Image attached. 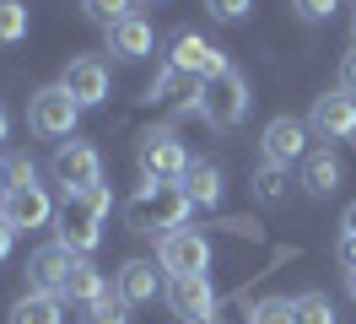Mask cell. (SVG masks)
<instances>
[{"mask_svg": "<svg viewBox=\"0 0 356 324\" xmlns=\"http://www.w3.org/2000/svg\"><path fill=\"white\" fill-rule=\"evenodd\" d=\"M189 211H195V200H189L184 184H152V178L124 200V222H130L135 233H162V238L178 233Z\"/></svg>", "mask_w": 356, "mask_h": 324, "instance_id": "1", "label": "cell"}, {"mask_svg": "<svg viewBox=\"0 0 356 324\" xmlns=\"http://www.w3.org/2000/svg\"><path fill=\"white\" fill-rule=\"evenodd\" d=\"M113 194L97 184V190H81V194H65V206H60V227H54V243H65L70 254H92L97 243H103V216H108Z\"/></svg>", "mask_w": 356, "mask_h": 324, "instance_id": "2", "label": "cell"}, {"mask_svg": "<svg viewBox=\"0 0 356 324\" xmlns=\"http://www.w3.org/2000/svg\"><path fill=\"white\" fill-rule=\"evenodd\" d=\"M248 103H254V98H248V82L227 65L216 82H205V92H200V119L211 130H238L248 119Z\"/></svg>", "mask_w": 356, "mask_h": 324, "instance_id": "3", "label": "cell"}, {"mask_svg": "<svg viewBox=\"0 0 356 324\" xmlns=\"http://www.w3.org/2000/svg\"><path fill=\"white\" fill-rule=\"evenodd\" d=\"M135 157H140V178H152V184H173V178L189 173V151L178 141V130H168V125L146 130L140 146H135Z\"/></svg>", "mask_w": 356, "mask_h": 324, "instance_id": "4", "label": "cell"}, {"mask_svg": "<svg viewBox=\"0 0 356 324\" xmlns=\"http://www.w3.org/2000/svg\"><path fill=\"white\" fill-rule=\"evenodd\" d=\"M76 119H81V103L60 82L38 86L33 103H27V125H33V135H44V141H65L70 130H76Z\"/></svg>", "mask_w": 356, "mask_h": 324, "instance_id": "5", "label": "cell"}, {"mask_svg": "<svg viewBox=\"0 0 356 324\" xmlns=\"http://www.w3.org/2000/svg\"><path fill=\"white\" fill-rule=\"evenodd\" d=\"M49 173H54V184H60L65 194L97 190V184H103V151L92 146V141H65V146L54 151Z\"/></svg>", "mask_w": 356, "mask_h": 324, "instance_id": "6", "label": "cell"}, {"mask_svg": "<svg viewBox=\"0 0 356 324\" xmlns=\"http://www.w3.org/2000/svg\"><path fill=\"white\" fill-rule=\"evenodd\" d=\"M156 265L168 270V276H205L211 270V238L200 227H178L156 243Z\"/></svg>", "mask_w": 356, "mask_h": 324, "instance_id": "7", "label": "cell"}, {"mask_svg": "<svg viewBox=\"0 0 356 324\" xmlns=\"http://www.w3.org/2000/svg\"><path fill=\"white\" fill-rule=\"evenodd\" d=\"M162 298H168V308H173V319H184V324H211L216 308H222L216 286H211L205 276H168Z\"/></svg>", "mask_w": 356, "mask_h": 324, "instance_id": "8", "label": "cell"}, {"mask_svg": "<svg viewBox=\"0 0 356 324\" xmlns=\"http://www.w3.org/2000/svg\"><path fill=\"white\" fill-rule=\"evenodd\" d=\"M168 65L200 76V82H216V76L227 70V54L211 38H200V33H173V43H168Z\"/></svg>", "mask_w": 356, "mask_h": 324, "instance_id": "9", "label": "cell"}, {"mask_svg": "<svg viewBox=\"0 0 356 324\" xmlns=\"http://www.w3.org/2000/svg\"><path fill=\"white\" fill-rule=\"evenodd\" d=\"M308 130H313V135H324V141H356V98L346 92V86L313 98Z\"/></svg>", "mask_w": 356, "mask_h": 324, "instance_id": "10", "label": "cell"}, {"mask_svg": "<svg viewBox=\"0 0 356 324\" xmlns=\"http://www.w3.org/2000/svg\"><path fill=\"white\" fill-rule=\"evenodd\" d=\"M308 135H313V130L302 125V119L281 114V119H270V125H265L259 151H265V162H275V168H291V162H302V157H308Z\"/></svg>", "mask_w": 356, "mask_h": 324, "instance_id": "11", "label": "cell"}, {"mask_svg": "<svg viewBox=\"0 0 356 324\" xmlns=\"http://www.w3.org/2000/svg\"><path fill=\"white\" fill-rule=\"evenodd\" d=\"M76 259H81V254H70L65 243H44L38 254L27 259V292H49V298H60Z\"/></svg>", "mask_w": 356, "mask_h": 324, "instance_id": "12", "label": "cell"}, {"mask_svg": "<svg viewBox=\"0 0 356 324\" xmlns=\"http://www.w3.org/2000/svg\"><path fill=\"white\" fill-rule=\"evenodd\" d=\"M60 86H65V92H70L81 108H97L103 98H108V65L97 60V54H76V60L65 65Z\"/></svg>", "mask_w": 356, "mask_h": 324, "instance_id": "13", "label": "cell"}, {"mask_svg": "<svg viewBox=\"0 0 356 324\" xmlns=\"http://www.w3.org/2000/svg\"><path fill=\"white\" fill-rule=\"evenodd\" d=\"M0 216L17 227V233H33V227H49V216H54V200H49L44 184H27V190H11L0 200Z\"/></svg>", "mask_w": 356, "mask_h": 324, "instance_id": "14", "label": "cell"}, {"mask_svg": "<svg viewBox=\"0 0 356 324\" xmlns=\"http://www.w3.org/2000/svg\"><path fill=\"white\" fill-rule=\"evenodd\" d=\"M200 92H205L200 76H189V70H173V65H162V70H156V82L146 86V98H152V103L184 108V114H189V108L200 114Z\"/></svg>", "mask_w": 356, "mask_h": 324, "instance_id": "15", "label": "cell"}, {"mask_svg": "<svg viewBox=\"0 0 356 324\" xmlns=\"http://www.w3.org/2000/svg\"><path fill=\"white\" fill-rule=\"evenodd\" d=\"M156 286H168L162 270H156L152 259H130V265H119V276H113V298L124 302V308H140V302L156 298Z\"/></svg>", "mask_w": 356, "mask_h": 324, "instance_id": "16", "label": "cell"}, {"mask_svg": "<svg viewBox=\"0 0 356 324\" xmlns=\"http://www.w3.org/2000/svg\"><path fill=\"white\" fill-rule=\"evenodd\" d=\"M103 38H108L113 60H146L152 43H156V33H152V22H146V17H124V22H113Z\"/></svg>", "mask_w": 356, "mask_h": 324, "instance_id": "17", "label": "cell"}, {"mask_svg": "<svg viewBox=\"0 0 356 324\" xmlns=\"http://www.w3.org/2000/svg\"><path fill=\"white\" fill-rule=\"evenodd\" d=\"M340 173H346V168H340V157H334L330 146H318V151L302 157V178H297V184H302L313 200H324V194L340 190Z\"/></svg>", "mask_w": 356, "mask_h": 324, "instance_id": "18", "label": "cell"}, {"mask_svg": "<svg viewBox=\"0 0 356 324\" xmlns=\"http://www.w3.org/2000/svg\"><path fill=\"white\" fill-rule=\"evenodd\" d=\"M184 190H189V200H195V211H216V206L227 200V178H222L216 162H189Z\"/></svg>", "mask_w": 356, "mask_h": 324, "instance_id": "19", "label": "cell"}, {"mask_svg": "<svg viewBox=\"0 0 356 324\" xmlns=\"http://www.w3.org/2000/svg\"><path fill=\"white\" fill-rule=\"evenodd\" d=\"M65 302H81V308H97V302L108 298V281H103V270L92 265V259H76L65 276V292H60Z\"/></svg>", "mask_w": 356, "mask_h": 324, "instance_id": "20", "label": "cell"}, {"mask_svg": "<svg viewBox=\"0 0 356 324\" xmlns=\"http://www.w3.org/2000/svg\"><path fill=\"white\" fill-rule=\"evenodd\" d=\"M11 324H65V298H49V292H27L11 308Z\"/></svg>", "mask_w": 356, "mask_h": 324, "instance_id": "21", "label": "cell"}, {"mask_svg": "<svg viewBox=\"0 0 356 324\" xmlns=\"http://www.w3.org/2000/svg\"><path fill=\"white\" fill-rule=\"evenodd\" d=\"M291 308H297V324H334L330 292H302V298H291Z\"/></svg>", "mask_w": 356, "mask_h": 324, "instance_id": "22", "label": "cell"}, {"mask_svg": "<svg viewBox=\"0 0 356 324\" xmlns=\"http://www.w3.org/2000/svg\"><path fill=\"white\" fill-rule=\"evenodd\" d=\"M254 194H259L265 206L286 200V168H275V162H259V168H254Z\"/></svg>", "mask_w": 356, "mask_h": 324, "instance_id": "23", "label": "cell"}, {"mask_svg": "<svg viewBox=\"0 0 356 324\" xmlns=\"http://www.w3.org/2000/svg\"><path fill=\"white\" fill-rule=\"evenodd\" d=\"M135 0H81V11H87V22H97L103 33H108L113 22H124V17H135L130 11Z\"/></svg>", "mask_w": 356, "mask_h": 324, "instance_id": "24", "label": "cell"}, {"mask_svg": "<svg viewBox=\"0 0 356 324\" xmlns=\"http://www.w3.org/2000/svg\"><path fill=\"white\" fill-rule=\"evenodd\" d=\"M22 38H27V6L0 0V43H22Z\"/></svg>", "mask_w": 356, "mask_h": 324, "instance_id": "25", "label": "cell"}, {"mask_svg": "<svg viewBox=\"0 0 356 324\" xmlns=\"http://www.w3.org/2000/svg\"><path fill=\"white\" fill-rule=\"evenodd\" d=\"M248 324H297V308H291V298H265L248 308Z\"/></svg>", "mask_w": 356, "mask_h": 324, "instance_id": "26", "label": "cell"}, {"mask_svg": "<svg viewBox=\"0 0 356 324\" xmlns=\"http://www.w3.org/2000/svg\"><path fill=\"white\" fill-rule=\"evenodd\" d=\"M6 173H11V190H27V184H38V162L17 151V157H6Z\"/></svg>", "mask_w": 356, "mask_h": 324, "instance_id": "27", "label": "cell"}, {"mask_svg": "<svg viewBox=\"0 0 356 324\" xmlns=\"http://www.w3.org/2000/svg\"><path fill=\"white\" fill-rule=\"evenodd\" d=\"M87 324H130V319H124V302L108 292V298L97 302V308H87Z\"/></svg>", "mask_w": 356, "mask_h": 324, "instance_id": "28", "label": "cell"}, {"mask_svg": "<svg viewBox=\"0 0 356 324\" xmlns=\"http://www.w3.org/2000/svg\"><path fill=\"white\" fill-rule=\"evenodd\" d=\"M248 6H254V0H205V11H211L216 22H238V17H248Z\"/></svg>", "mask_w": 356, "mask_h": 324, "instance_id": "29", "label": "cell"}, {"mask_svg": "<svg viewBox=\"0 0 356 324\" xmlns=\"http://www.w3.org/2000/svg\"><path fill=\"white\" fill-rule=\"evenodd\" d=\"M291 6H297L302 22H324L330 11H340V0H291Z\"/></svg>", "mask_w": 356, "mask_h": 324, "instance_id": "30", "label": "cell"}, {"mask_svg": "<svg viewBox=\"0 0 356 324\" xmlns=\"http://www.w3.org/2000/svg\"><path fill=\"white\" fill-rule=\"evenodd\" d=\"M340 86H346V92H356V43L346 49V60H340Z\"/></svg>", "mask_w": 356, "mask_h": 324, "instance_id": "31", "label": "cell"}, {"mask_svg": "<svg viewBox=\"0 0 356 324\" xmlns=\"http://www.w3.org/2000/svg\"><path fill=\"white\" fill-rule=\"evenodd\" d=\"M340 265H346V276L356 270V233H346V238H340Z\"/></svg>", "mask_w": 356, "mask_h": 324, "instance_id": "32", "label": "cell"}, {"mask_svg": "<svg viewBox=\"0 0 356 324\" xmlns=\"http://www.w3.org/2000/svg\"><path fill=\"white\" fill-rule=\"evenodd\" d=\"M11 243H17V227H11V222H6V216H0V259L11 254Z\"/></svg>", "mask_w": 356, "mask_h": 324, "instance_id": "33", "label": "cell"}, {"mask_svg": "<svg viewBox=\"0 0 356 324\" xmlns=\"http://www.w3.org/2000/svg\"><path fill=\"white\" fill-rule=\"evenodd\" d=\"M11 194V173H6V162H0V200Z\"/></svg>", "mask_w": 356, "mask_h": 324, "instance_id": "34", "label": "cell"}, {"mask_svg": "<svg viewBox=\"0 0 356 324\" xmlns=\"http://www.w3.org/2000/svg\"><path fill=\"white\" fill-rule=\"evenodd\" d=\"M346 233H356V200L346 206Z\"/></svg>", "mask_w": 356, "mask_h": 324, "instance_id": "35", "label": "cell"}, {"mask_svg": "<svg viewBox=\"0 0 356 324\" xmlns=\"http://www.w3.org/2000/svg\"><path fill=\"white\" fill-rule=\"evenodd\" d=\"M6 135H11V114L0 108V141H6Z\"/></svg>", "mask_w": 356, "mask_h": 324, "instance_id": "36", "label": "cell"}, {"mask_svg": "<svg viewBox=\"0 0 356 324\" xmlns=\"http://www.w3.org/2000/svg\"><path fill=\"white\" fill-rule=\"evenodd\" d=\"M346 292H351V302H356V270H351V276H346Z\"/></svg>", "mask_w": 356, "mask_h": 324, "instance_id": "37", "label": "cell"}, {"mask_svg": "<svg viewBox=\"0 0 356 324\" xmlns=\"http://www.w3.org/2000/svg\"><path fill=\"white\" fill-rule=\"evenodd\" d=\"M351 43H356V17H351Z\"/></svg>", "mask_w": 356, "mask_h": 324, "instance_id": "38", "label": "cell"}, {"mask_svg": "<svg viewBox=\"0 0 356 324\" xmlns=\"http://www.w3.org/2000/svg\"><path fill=\"white\" fill-rule=\"evenodd\" d=\"M152 6H156V0H152Z\"/></svg>", "mask_w": 356, "mask_h": 324, "instance_id": "39", "label": "cell"}]
</instances>
